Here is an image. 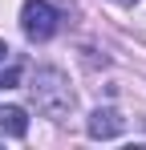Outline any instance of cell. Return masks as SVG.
<instances>
[{
    "label": "cell",
    "mask_w": 146,
    "mask_h": 150,
    "mask_svg": "<svg viewBox=\"0 0 146 150\" xmlns=\"http://www.w3.org/2000/svg\"><path fill=\"white\" fill-rule=\"evenodd\" d=\"M0 134H8V138H24L28 134V114L21 105H0Z\"/></svg>",
    "instance_id": "cell-4"
},
{
    "label": "cell",
    "mask_w": 146,
    "mask_h": 150,
    "mask_svg": "<svg viewBox=\"0 0 146 150\" xmlns=\"http://www.w3.org/2000/svg\"><path fill=\"white\" fill-rule=\"evenodd\" d=\"M28 89H33V101H37V110L45 118H65L73 110V89H69V77L61 69H41Z\"/></svg>",
    "instance_id": "cell-1"
},
{
    "label": "cell",
    "mask_w": 146,
    "mask_h": 150,
    "mask_svg": "<svg viewBox=\"0 0 146 150\" xmlns=\"http://www.w3.org/2000/svg\"><path fill=\"white\" fill-rule=\"evenodd\" d=\"M16 81H21V73H16V69H8V73H0V89H12Z\"/></svg>",
    "instance_id": "cell-5"
},
{
    "label": "cell",
    "mask_w": 146,
    "mask_h": 150,
    "mask_svg": "<svg viewBox=\"0 0 146 150\" xmlns=\"http://www.w3.org/2000/svg\"><path fill=\"white\" fill-rule=\"evenodd\" d=\"M4 57H8V45H4V41H0V65H4Z\"/></svg>",
    "instance_id": "cell-6"
},
{
    "label": "cell",
    "mask_w": 146,
    "mask_h": 150,
    "mask_svg": "<svg viewBox=\"0 0 146 150\" xmlns=\"http://www.w3.org/2000/svg\"><path fill=\"white\" fill-rule=\"evenodd\" d=\"M118 4H134V0H118Z\"/></svg>",
    "instance_id": "cell-7"
},
{
    "label": "cell",
    "mask_w": 146,
    "mask_h": 150,
    "mask_svg": "<svg viewBox=\"0 0 146 150\" xmlns=\"http://www.w3.org/2000/svg\"><path fill=\"white\" fill-rule=\"evenodd\" d=\"M21 28L28 41H49L53 33H57V8L45 4V0H28L21 12Z\"/></svg>",
    "instance_id": "cell-2"
},
{
    "label": "cell",
    "mask_w": 146,
    "mask_h": 150,
    "mask_svg": "<svg viewBox=\"0 0 146 150\" xmlns=\"http://www.w3.org/2000/svg\"><path fill=\"white\" fill-rule=\"evenodd\" d=\"M126 118H122L118 110H94L89 114V138H118Z\"/></svg>",
    "instance_id": "cell-3"
}]
</instances>
